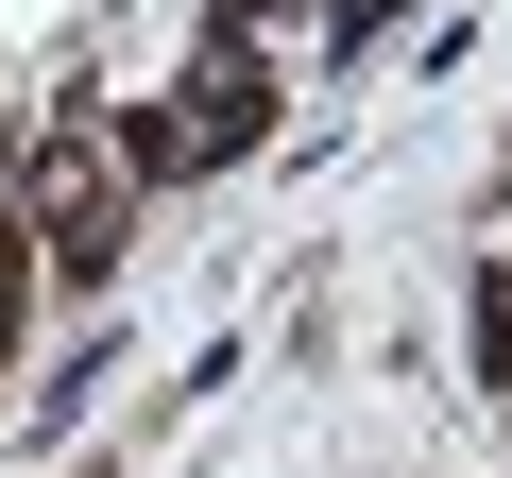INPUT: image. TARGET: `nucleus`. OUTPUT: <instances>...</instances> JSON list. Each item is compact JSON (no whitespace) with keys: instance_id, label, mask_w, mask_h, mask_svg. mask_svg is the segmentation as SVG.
<instances>
[{"instance_id":"f257e3e1","label":"nucleus","mask_w":512,"mask_h":478,"mask_svg":"<svg viewBox=\"0 0 512 478\" xmlns=\"http://www.w3.org/2000/svg\"><path fill=\"white\" fill-rule=\"evenodd\" d=\"M18 222L52 239V291H103V274H120V239H137L120 137H103V120H52V137H18Z\"/></svg>"},{"instance_id":"f03ea898","label":"nucleus","mask_w":512,"mask_h":478,"mask_svg":"<svg viewBox=\"0 0 512 478\" xmlns=\"http://www.w3.org/2000/svg\"><path fill=\"white\" fill-rule=\"evenodd\" d=\"M18 342H35V239L0 222V376H18Z\"/></svg>"}]
</instances>
